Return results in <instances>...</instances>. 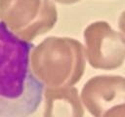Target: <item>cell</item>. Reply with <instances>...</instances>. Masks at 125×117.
<instances>
[{"mask_svg": "<svg viewBox=\"0 0 125 117\" xmlns=\"http://www.w3.org/2000/svg\"><path fill=\"white\" fill-rule=\"evenodd\" d=\"M81 97L88 109L97 115L107 101L125 98V80L117 77H94L85 84Z\"/></svg>", "mask_w": 125, "mask_h": 117, "instance_id": "obj_5", "label": "cell"}, {"mask_svg": "<svg viewBox=\"0 0 125 117\" xmlns=\"http://www.w3.org/2000/svg\"><path fill=\"white\" fill-rule=\"evenodd\" d=\"M32 49L0 21V117H29L41 103L44 85L31 70Z\"/></svg>", "mask_w": 125, "mask_h": 117, "instance_id": "obj_1", "label": "cell"}, {"mask_svg": "<svg viewBox=\"0 0 125 117\" xmlns=\"http://www.w3.org/2000/svg\"><path fill=\"white\" fill-rule=\"evenodd\" d=\"M52 1H55V2H58L61 4H74L81 0H52Z\"/></svg>", "mask_w": 125, "mask_h": 117, "instance_id": "obj_7", "label": "cell"}, {"mask_svg": "<svg viewBox=\"0 0 125 117\" xmlns=\"http://www.w3.org/2000/svg\"><path fill=\"white\" fill-rule=\"evenodd\" d=\"M30 66L43 85L69 87L78 82L84 72L83 48L71 38H47L32 49Z\"/></svg>", "mask_w": 125, "mask_h": 117, "instance_id": "obj_2", "label": "cell"}, {"mask_svg": "<svg viewBox=\"0 0 125 117\" xmlns=\"http://www.w3.org/2000/svg\"><path fill=\"white\" fill-rule=\"evenodd\" d=\"M57 16L52 0H0V21L28 42L50 30Z\"/></svg>", "mask_w": 125, "mask_h": 117, "instance_id": "obj_3", "label": "cell"}, {"mask_svg": "<svg viewBox=\"0 0 125 117\" xmlns=\"http://www.w3.org/2000/svg\"><path fill=\"white\" fill-rule=\"evenodd\" d=\"M120 26H121L122 30L125 32V12L121 15V18H120Z\"/></svg>", "mask_w": 125, "mask_h": 117, "instance_id": "obj_8", "label": "cell"}, {"mask_svg": "<svg viewBox=\"0 0 125 117\" xmlns=\"http://www.w3.org/2000/svg\"><path fill=\"white\" fill-rule=\"evenodd\" d=\"M86 54L90 64L96 68L117 66L125 57V44L107 23H91L84 32Z\"/></svg>", "mask_w": 125, "mask_h": 117, "instance_id": "obj_4", "label": "cell"}, {"mask_svg": "<svg viewBox=\"0 0 125 117\" xmlns=\"http://www.w3.org/2000/svg\"><path fill=\"white\" fill-rule=\"evenodd\" d=\"M45 117H81L77 91L71 87L48 88L44 91Z\"/></svg>", "mask_w": 125, "mask_h": 117, "instance_id": "obj_6", "label": "cell"}]
</instances>
